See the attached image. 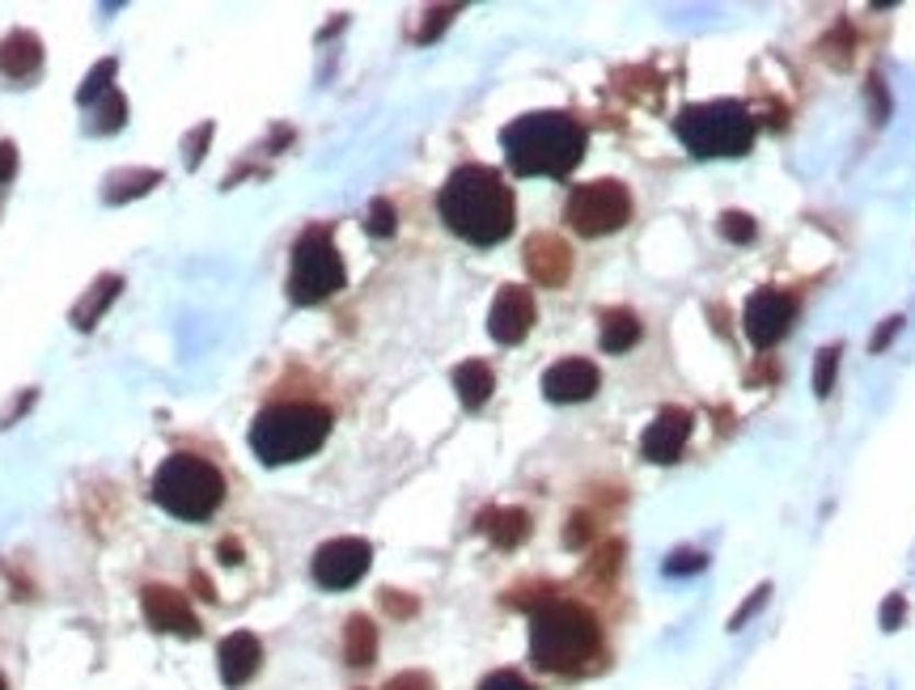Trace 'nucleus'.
Returning <instances> with one entry per match:
<instances>
[{
  "label": "nucleus",
  "instance_id": "nucleus-11",
  "mask_svg": "<svg viewBox=\"0 0 915 690\" xmlns=\"http://www.w3.org/2000/svg\"><path fill=\"white\" fill-rule=\"evenodd\" d=\"M535 318H538L535 292L522 288V284H505V288L496 292V301H492L488 335H492L496 344H522V340L530 335Z\"/></svg>",
  "mask_w": 915,
  "mask_h": 690
},
{
  "label": "nucleus",
  "instance_id": "nucleus-19",
  "mask_svg": "<svg viewBox=\"0 0 915 690\" xmlns=\"http://www.w3.org/2000/svg\"><path fill=\"white\" fill-rule=\"evenodd\" d=\"M454 390H458L462 407L479 411L483 403H488V399H492V390H496V377H492V369H488L483 360H467V365H458V369H454Z\"/></svg>",
  "mask_w": 915,
  "mask_h": 690
},
{
  "label": "nucleus",
  "instance_id": "nucleus-8",
  "mask_svg": "<svg viewBox=\"0 0 915 690\" xmlns=\"http://www.w3.org/2000/svg\"><path fill=\"white\" fill-rule=\"evenodd\" d=\"M564 220L581 238H606L615 229H624L631 220V195L624 183L615 179H598V183H581L569 195Z\"/></svg>",
  "mask_w": 915,
  "mask_h": 690
},
{
  "label": "nucleus",
  "instance_id": "nucleus-15",
  "mask_svg": "<svg viewBox=\"0 0 915 690\" xmlns=\"http://www.w3.org/2000/svg\"><path fill=\"white\" fill-rule=\"evenodd\" d=\"M526 272L535 276L542 288H560L572 276V251L556 238V233H535L526 242Z\"/></svg>",
  "mask_w": 915,
  "mask_h": 690
},
{
  "label": "nucleus",
  "instance_id": "nucleus-9",
  "mask_svg": "<svg viewBox=\"0 0 915 690\" xmlns=\"http://www.w3.org/2000/svg\"><path fill=\"white\" fill-rule=\"evenodd\" d=\"M374 560V547L365 538H335L327 547H318L314 555V580L322 589H352Z\"/></svg>",
  "mask_w": 915,
  "mask_h": 690
},
{
  "label": "nucleus",
  "instance_id": "nucleus-32",
  "mask_svg": "<svg viewBox=\"0 0 915 690\" xmlns=\"http://www.w3.org/2000/svg\"><path fill=\"white\" fill-rule=\"evenodd\" d=\"M903 614H907V601L894 594V597H890V601L882 606V628H885V631H894L899 623H903Z\"/></svg>",
  "mask_w": 915,
  "mask_h": 690
},
{
  "label": "nucleus",
  "instance_id": "nucleus-13",
  "mask_svg": "<svg viewBox=\"0 0 915 690\" xmlns=\"http://www.w3.org/2000/svg\"><path fill=\"white\" fill-rule=\"evenodd\" d=\"M687 437H691V411L683 407H662L657 411V419L644 428V437H640V453L649 458V462H674L678 453H683V445H687Z\"/></svg>",
  "mask_w": 915,
  "mask_h": 690
},
{
  "label": "nucleus",
  "instance_id": "nucleus-10",
  "mask_svg": "<svg viewBox=\"0 0 915 690\" xmlns=\"http://www.w3.org/2000/svg\"><path fill=\"white\" fill-rule=\"evenodd\" d=\"M792 314H797L792 297L776 292V288H758L755 297L746 301L742 331H746V340H751L755 347H771V344H780V340L789 335Z\"/></svg>",
  "mask_w": 915,
  "mask_h": 690
},
{
  "label": "nucleus",
  "instance_id": "nucleus-3",
  "mask_svg": "<svg viewBox=\"0 0 915 690\" xmlns=\"http://www.w3.org/2000/svg\"><path fill=\"white\" fill-rule=\"evenodd\" d=\"M602 635L590 610L547 597L530 619V657L547 674H576L598 657Z\"/></svg>",
  "mask_w": 915,
  "mask_h": 690
},
{
  "label": "nucleus",
  "instance_id": "nucleus-29",
  "mask_svg": "<svg viewBox=\"0 0 915 690\" xmlns=\"http://www.w3.org/2000/svg\"><path fill=\"white\" fill-rule=\"evenodd\" d=\"M479 690H535L522 674H513V669H501V674H488L483 682H479Z\"/></svg>",
  "mask_w": 915,
  "mask_h": 690
},
{
  "label": "nucleus",
  "instance_id": "nucleus-4",
  "mask_svg": "<svg viewBox=\"0 0 915 690\" xmlns=\"http://www.w3.org/2000/svg\"><path fill=\"white\" fill-rule=\"evenodd\" d=\"M331 433V411L318 403H276V407L259 411L251 424V449L259 462L267 467H285L301 462L322 449V440Z\"/></svg>",
  "mask_w": 915,
  "mask_h": 690
},
{
  "label": "nucleus",
  "instance_id": "nucleus-2",
  "mask_svg": "<svg viewBox=\"0 0 915 690\" xmlns=\"http://www.w3.org/2000/svg\"><path fill=\"white\" fill-rule=\"evenodd\" d=\"M501 145H505L513 174H522V179H535V174L564 179L585 158V127L564 111H535V115L513 119L501 131Z\"/></svg>",
  "mask_w": 915,
  "mask_h": 690
},
{
  "label": "nucleus",
  "instance_id": "nucleus-22",
  "mask_svg": "<svg viewBox=\"0 0 915 690\" xmlns=\"http://www.w3.org/2000/svg\"><path fill=\"white\" fill-rule=\"evenodd\" d=\"M640 335H644V326H640V318L631 314V310H606L602 314V347L606 352H628V347L640 344Z\"/></svg>",
  "mask_w": 915,
  "mask_h": 690
},
{
  "label": "nucleus",
  "instance_id": "nucleus-14",
  "mask_svg": "<svg viewBox=\"0 0 915 690\" xmlns=\"http://www.w3.org/2000/svg\"><path fill=\"white\" fill-rule=\"evenodd\" d=\"M598 381L602 377L590 360L569 356V360H560V365H551V369L542 373V394H547L551 403H585V399H594Z\"/></svg>",
  "mask_w": 915,
  "mask_h": 690
},
{
  "label": "nucleus",
  "instance_id": "nucleus-28",
  "mask_svg": "<svg viewBox=\"0 0 915 690\" xmlns=\"http://www.w3.org/2000/svg\"><path fill=\"white\" fill-rule=\"evenodd\" d=\"M394 204H390V199H374V204H369V217H365V229H369V233H374V238H390V233H394Z\"/></svg>",
  "mask_w": 915,
  "mask_h": 690
},
{
  "label": "nucleus",
  "instance_id": "nucleus-37",
  "mask_svg": "<svg viewBox=\"0 0 915 690\" xmlns=\"http://www.w3.org/2000/svg\"><path fill=\"white\" fill-rule=\"evenodd\" d=\"M208 136H213V124L199 127V140L191 136V145H187V165H199V161H204V145H208Z\"/></svg>",
  "mask_w": 915,
  "mask_h": 690
},
{
  "label": "nucleus",
  "instance_id": "nucleus-38",
  "mask_svg": "<svg viewBox=\"0 0 915 690\" xmlns=\"http://www.w3.org/2000/svg\"><path fill=\"white\" fill-rule=\"evenodd\" d=\"M381 601H386V610H390V614H415V601L399 597L394 589H386V594H381Z\"/></svg>",
  "mask_w": 915,
  "mask_h": 690
},
{
  "label": "nucleus",
  "instance_id": "nucleus-24",
  "mask_svg": "<svg viewBox=\"0 0 915 690\" xmlns=\"http://www.w3.org/2000/svg\"><path fill=\"white\" fill-rule=\"evenodd\" d=\"M124 119H127V102H124V94L119 90H111L106 97H98L94 102V131H102V136H111V131H119L124 127Z\"/></svg>",
  "mask_w": 915,
  "mask_h": 690
},
{
  "label": "nucleus",
  "instance_id": "nucleus-6",
  "mask_svg": "<svg viewBox=\"0 0 915 690\" xmlns=\"http://www.w3.org/2000/svg\"><path fill=\"white\" fill-rule=\"evenodd\" d=\"M678 140L695 158H742L755 140V124L737 102H699L678 115Z\"/></svg>",
  "mask_w": 915,
  "mask_h": 690
},
{
  "label": "nucleus",
  "instance_id": "nucleus-33",
  "mask_svg": "<svg viewBox=\"0 0 915 690\" xmlns=\"http://www.w3.org/2000/svg\"><path fill=\"white\" fill-rule=\"evenodd\" d=\"M13 174H18V149H13L9 140H0V187H4Z\"/></svg>",
  "mask_w": 915,
  "mask_h": 690
},
{
  "label": "nucleus",
  "instance_id": "nucleus-7",
  "mask_svg": "<svg viewBox=\"0 0 915 690\" xmlns=\"http://www.w3.org/2000/svg\"><path fill=\"white\" fill-rule=\"evenodd\" d=\"M347 272H344V258L335 251L331 242V229H306L293 246V272H288V297L297 306H318L327 297H335L344 288Z\"/></svg>",
  "mask_w": 915,
  "mask_h": 690
},
{
  "label": "nucleus",
  "instance_id": "nucleus-12",
  "mask_svg": "<svg viewBox=\"0 0 915 690\" xmlns=\"http://www.w3.org/2000/svg\"><path fill=\"white\" fill-rule=\"evenodd\" d=\"M140 610H145V623L153 631H170V635H199V619L191 610V601L170 585H149L140 594Z\"/></svg>",
  "mask_w": 915,
  "mask_h": 690
},
{
  "label": "nucleus",
  "instance_id": "nucleus-41",
  "mask_svg": "<svg viewBox=\"0 0 915 690\" xmlns=\"http://www.w3.org/2000/svg\"><path fill=\"white\" fill-rule=\"evenodd\" d=\"M221 555H225V564H242V547H238V542H221Z\"/></svg>",
  "mask_w": 915,
  "mask_h": 690
},
{
  "label": "nucleus",
  "instance_id": "nucleus-21",
  "mask_svg": "<svg viewBox=\"0 0 915 690\" xmlns=\"http://www.w3.org/2000/svg\"><path fill=\"white\" fill-rule=\"evenodd\" d=\"M378 657V628L365 614H352L344 628V660L352 669H365Z\"/></svg>",
  "mask_w": 915,
  "mask_h": 690
},
{
  "label": "nucleus",
  "instance_id": "nucleus-26",
  "mask_svg": "<svg viewBox=\"0 0 915 690\" xmlns=\"http://www.w3.org/2000/svg\"><path fill=\"white\" fill-rule=\"evenodd\" d=\"M717 229H721V238L725 242H733V246H746V242H755V220L746 217V212H725V217L717 220Z\"/></svg>",
  "mask_w": 915,
  "mask_h": 690
},
{
  "label": "nucleus",
  "instance_id": "nucleus-23",
  "mask_svg": "<svg viewBox=\"0 0 915 690\" xmlns=\"http://www.w3.org/2000/svg\"><path fill=\"white\" fill-rule=\"evenodd\" d=\"M161 174L158 170H131V174H115L106 183V204H124L131 195H145L149 187H158Z\"/></svg>",
  "mask_w": 915,
  "mask_h": 690
},
{
  "label": "nucleus",
  "instance_id": "nucleus-42",
  "mask_svg": "<svg viewBox=\"0 0 915 690\" xmlns=\"http://www.w3.org/2000/svg\"><path fill=\"white\" fill-rule=\"evenodd\" d=\"M0 690H9V687H4V678H0Z\"/></svg>",
  "mask_w": 915,
  "mask_h": 690
},
{
  "label": "nucleus",
  "instance_id": "nucleus-30",
  "mask_svg": "<svg viewBox=\"0 0 915 690\" xmlns=\"http://www.w3.org/2000/svg\"><path fill=\"white\" fill-rule=\"evenodd\" d=\"M386 690H433V678H428L424 669H408V674L390 678V682H386Z\"/></svg>",
  "mask_w": 915,
  "mask_h": 690
},
{
  "label": "nucleus",
  "instance_id": "nucleus-25",
  "mask_svg": "<svg viewBox=\"0 0 915 690\" xmlns=\"http://www.w3.org/2000/svg\"><path fill=\"white\" fill-rule=\"evenodd\" d=\"M115 68H119L115 60H98V68L85 77V85L77 90V102H81V106H90V102L111 94V90H115V85H111V81H115Z\"/></svg>",
  "mask_w": 915,
  "mask_h": 690
},
{
  "label": "nucleus",
  "instance_id": "nucleus-40",
  "mask_svg": "<svg viewBox=\"0 0 915 690\" xmlns=\"http://www.w3.org/2000/svg\"><path fill=\"white\" fill-rule=\"evenodd\" d=\"M191 585L199 589V597H204V601H217V589H213V580H208L204 572H191Z\"/></svg>",
  "mask_w": 915,
  "mask_h": 690
},
{
  "label": "nucleus",
  "instance_id": "nucleus-1",
  "mask_svg": "<svg viewBox=\"0 0 915 690\" xmlns=\"http://www.w3.org/2000/svg\"><path fill=\"white\" fill-rule=\"evenodd\" d=\"M437 212L471 246H496L513 233L517 204L492 165H458L437 195Z\"/></svg>",
  "mask_w": 915,
  "mask_h": 690
},
{
  "label": "nucleus",
  "instance_id": "nucleus-39",
  "mask_svg": "<svg viewBox=\"0 0 915 690\" xmlns=\"http://www.w3.org/2000/svg\"><path fill=\"white\" fill-rule=\"evenodd\" d=\"M869 94H873V119L882 124L885 111H890V102H885V94H882V77H873V81H869Z\"/></svg>",
  "mask_w": 915,
  "mask_h": 690
},
{
  "label": "nucleus",
  "instance_id": "nucleus-35",
  "mask_svg": "<svg viewBox=\"0 0 915 690\" xmlns=\"http://www.w3.org/2000/svg\"><path fill=\"white\" fill-rule=\"evenodd\" d=\"M585 538H590V517H581V513H576V517L569 521V530H564V542H569V547H581Z\"/></svg>",
  "mask_w": 915,
  "mask_h": 690
},
{
  "label": "nucleus",
  "instance_id": "nucleus-16",
  "mask_svg": "<svg viewBox=\"0 0 915 690\" xmlns=\"http://www.w3.org/2000/svg\"><path fill=\"white\" fill-rule=\"evenodd\" d=\"M217 660H221V682L225 687H247L254 674H259L263 644H259V635H251V631H233V635H225L221 640Z\"/></svg>",
  "mask_w": 915,
  "mask_h": 690
},
{
  "label": "nucleus",
  "instance_id": "nucleus-20",
  "mask_svg": "<svg viewBox=\"0 0 915 690\" xmlns=\"http://www.w3.org/2000/svg\"><path fill=\"white\" fill-rule=\"evenodd\" d=\"M119 288H124L119 276H102V280L90 284V292L72 306V326H77V331H90V326H98V318L106 314V306L119 297Z\"/></svg>",
  "mask_w": 915,
  "mask_h": 690
},
{
  "label": "nucleus",
  "instance_id": "nucleus-36",
  "mask_svg": "<svg viewBox=\"0 0 915 690\" xmlns=\"http://www.w3.org/2000/svg\"><path fill=\"white\" fill-rule=\"evenodd\" d=\"M899 326H903V318H885L882 326H878V335H873V352H882L885 344H890V340H894V335H899Z\"/></svg>",
  "mask_w": 915,
  "mask_h": 690
},
{
  "label": "nucleus",
  "instance_id": "nucleus-17",
  "mask_svg": "<svg viewBox=\"0 0 915 690\" xmlns=\"http://www.w3.org/2000/svg\"><path fill=\"white\" fill-rule=\"evenodd\" d=\"M38 64H43V43H38V34L13 31L0 38V72H4V77L26 81V77L38 72Z\"/></svg>",
  "mask_w": 915,
  "mask_h": 690
},
{
  "label": "nucleus",
  "instance_id": "nucleus-27",
  "mask_svg": "<svg viewBox=\"0 0 915 690\" xmlns=\"http://www.w3.org/2000/svg\"><path fill=\"white\" fill-rule=\"evenodd\" d=\"M835 373H839V347H822L819 365H814V394L826 399L835 390Z\"/></svg>",
  "mask_w": 915,
  "mask_h": 690
},
{
  "label": "nucleus",
  "instance_id": "nucleus-31",
  "mask_svg": "<svg viewBox=\"0 0 915 690\" xmlns=\"http://www.w3.org/2000/svg\"><path fill=\"white\" fill-rule=\"evenodd\" d=\"M454 13H458V4H449V9H433V13H428V26H424V31L415 34V38H420V43H428V38H433V34L442 31L445 22L454 18Z\"/></svg>",
  "mask_w": 915,
  "mask_h": 690
},
{
  "label": "nucleus",
  "instance_id": "nucleus-5",
  "mask_svg": "<svg viewBox=\"0 0 915 690\" xmlns=\"http://www.w3.org/2000/svg\"><path fill=\"white\" fill-rule=\"evenodd\" d=\"M153 501L179 521H204L225 501V479L208 458L170 453L153 474Z\"/></svg>",
  "mask_w": 915,
  "mask_h": 690
},
{
  "label": "nucleus",
  "instance_id": "nucleus-34",
  "mask_svg": "<svg viewBox=\"0 0 915 690\" xmlns=\"http://www.w3.org/2000/svg\"><path fill=\"white\" fill-rule=\"evenodd\" d=\"M767 594H771V589H767V585H758V589H755V597H751V601H746V606H742V610H737V614H733V628H742V623H746V619H751V614H755L758 606H763V601H767Z\"/></svg>",
  "mask_w": 915,
  "mask_h": 690
},
{
  "label": "nucleus",
  "instance_id": "nucleus-18",
  "mask_svg": "<svg viewBox=\"0 0 915 690\" xmlns=\"http://www.w3.org/2000/svg\"><path fill=\"white\" fill-rule=\"evenodd\" d=\"M479 530L488 533L501 551H508V547H522V542H526L530 517H526L522 508H488V513L479 517Z\"/></svg>",
  "mask_w": 915,
  "mask_h": 690
}]
</instances>
